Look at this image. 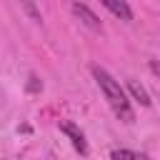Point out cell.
<instances>
[{
	"mask_svg": "<svg viewBox=\"0 0 160 160\" xmlns=\"http://www.w3.org/2000/svg\"><path fill=\"white\" fill-rule=\"evenodd\" d=\"M90 70H92V78L98 80V85H100L108 105L112 108V112H115L122 122H132V120H135V112H132V105H130L125 90L120 88V82H118L105 68H100V65H92Z\"/></svg>",
	"mask_w": 160,
	"mask_h": 160,
	"instance_id": "1",
	"label": "cell"
},
{
	"mask_svg": "<svg viewBox=\"0 0 160 160\" xmlns=\"http://www.w3.org/2000/svg\"><path fill=\"white\" fill-rule=\"evenodd\" d=\"M60 130L70 138V142H72V148L80 152V155H88V140H85V135H82V130L75 125V122H70V120H60Z\"/></svg>",
	"mask_w": 160,
	"mask_h": 160,
	"instance_id": "2",
	"label": "cell"
},
{
	"mask_svg": "<svg viewBox=\"0 0 160 160\" xmlns=\"http://www.w3.org/2000/svg\"><path fill=\"white\" fill-rule=\"evenodd\" d=\"M72 12L88 25V28H92V30H100V20H98V15L88 8V5H82V2H72Z\"/></svg>",
	"mask_w": 160,
	"mask_h": 160,
	"instance_id": "3",
	"label": "cell"
},
{
	"mask_svg": "<svg viewBox=\"0 0 160 160\" xmlns=\"http://www.w3.org/2000/svg\"><path fill=\"white\" fill-rule=\"evenodd\" d=\"M102 8H108L120 20H132V10H130V5L125 0H102Z\"/></svg>",
	"mask_w": 160,
	"mask_h": 160,
	"instance_id": "4",
	"label": "cell"
},
{
	"mask_svg": "<svg viewBox=\"0 0 160 160\" xmlns=\"http://www.w3.org/2000/svg\"><path fill=\"white\" fill-rule=\"evenodd\" d=\"M110 160H150V158L142 155V152H135V150H125V148H120V150H112V152H110Z\"/></svg>",
	"mask_w": 160,
	"mask_h": 160,
	"instance_id": "5",
	"label": "cell"
},
{
	"mask_svg": "<svg viewBox=\"0 0 160 160\" xmlns=\"http://www.w3.org/2000/svg\"><path fill=\"white\" fill-rule=\"evenodd\" d=\"M128 90L135 95V100H138L140 105H150V95L145 92V88H142V85H138L135 80H128Z\"/></svg>",
	"mask_w": 160,
	"mask_h": 160,
	"instance_id": "6",
	"label": "cell"
}]
</instances>
